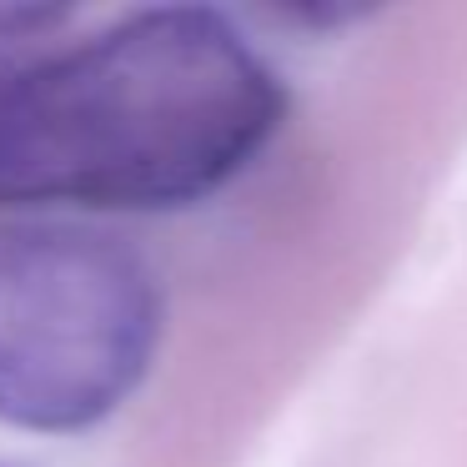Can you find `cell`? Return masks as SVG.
<instances>
[{
	"label": "cell",
	"instance_id": "cell-1",
	"mask_svg": "<svg viewBox=\"0 0 467 467\" xmlns=\"http://www.w3.org/2000/svg\"><path fill=\"white\" fill-rule=\"evenodd\" d=\"M272 66L212 11H141L96 41L0 66V206L171 212L276 136Z\"/></svg>",
	"mask_w": 467,
	"mask_h": 467
},
{
	"label": "cell",
	"instance_id": "cell-3",
	"mask_svg": "<svg viewBox=\"0 0 467 467\" xmlns=\"http://www.w3.org/2000/svg\"><path fill=\"white\" fill-rule=\"evenodd\" d=\"M0 66H5V61H0Z\"/></svg>",
	"mask_w": 467,
	"mask_h": 467
},
{
	"label": "cell",
	"instance_id": "cell-2",
	"mask_svg": "<svg viewBox=\"0 0 467 467\" xmlns=\"http://www.w3.org/2000/svg\"><path fill=\"white\" fill-rule=\"evenodd\" d=\"M161 342L151 266L106 232L0 236V422L81 432L146 382Z\"/></svg>",
	"mask_w": 467,
	"mask_h": 467
},
{
	"label": "cell",
	"instance_id": "cell-4",
	"mask_svg": "<svg viewBox=\"0 0 467 467\" xmlns=\"http://www.w3.org/2000/svg\"><path fill=\"white\" fill-rule=\"evenodd\" d=\"M0 467H5V462H0Z\"/></svg>",
	"mask_w": 467,
	"mask_h": 467
}]
</instances>
